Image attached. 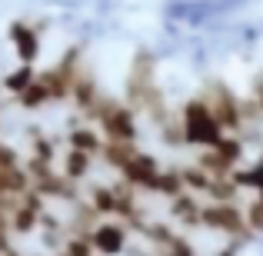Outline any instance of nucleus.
Instances as JSON below:
<instances>
[{
  "mask_svg": "<svg viewBox=\"0 0 263 256\" xmlns=\"http://www.w3.org/2000/svg\"><path fill=\"white\" fill-rule=\"evenodd\" d=\"M257 193H260V196H253V203L243 210L250 233H263V190H257Z\"/></svg>",
  "mask_w": 263,
  "mask_h": 256,
  "instance_id": "nucleus-9",
  "label": "nucleus"
},
{
  "mask_svg": "<svg viewBox=\"0 0 263 256\" xmlns=\"http://www.w3.org/2000/svg\"><path fill=\"white\" fill-rule=\"evenodd\" d=\"M117 170H120L123 180H127V183H134L137 190H150V186H154V180H157V173H160V163H157L154 156L134 150V153H130Z\"/></svg>",
  "mask_w": 263,
  "mask_h": 256,
  "instance_id": "nucleus-3",
  "label": "nucleus"
},
{
  "mask_svg": "<svg viewBox=\"0 0 263 256\" xmlns=\"http://www.w3.org/2000/svg\"><path fill=\"white\" fill-rule=\"evenodd\" d=\"M90 163H93V156L84 153V150H67V156H64V167H60V173H64L67 180H73V183H80V180L90 173Z\"/></svg>",
  "mask_w": 263,
  "mask_h": 256,
  "instance_id": "nucleus-6",
  "label": "nucleus"
},
{
  "mask_svg": "<svg viewBox=\"0 0 263 256\" xmlns=\"http://www.w3.org/2000/svg\"><path fill=\"white\" fill-rule=\"evenodd\" d=\"M33 77H37V73H33V67L24 64L20 70H13V73H7V77H4V90H7V93H13V96H20L27 87H30Z\"/></svg>",
  "mask_w": 263,
  "mask_h": 256,
  "instance_id": "nucleus-7",
  "label": "nucleus"
},
{
  "mask_svg": "<svg viewBox=\"0 0 263 256\" xmlns=\"http://www.w3.org/2000/svg\"><path fill=\"white\" fill-rule=\"evenodd\" d=\"M90 243L100 256H117L127 246V226L123 223H114V216H103L100 223L90 230Z\"/></svg>",
  "mask_w": 263,
  "mask_h": 256,
  "instance_id": "nucleus-2",
  "label": "nucleus"
},
{
  "mask_svg": "<svg viewBox=\"0 0 263 256\" xmlns=\"http://www.w3.org/2000/svg\"><path fill=\"white\" fill-rule=\"evenodd\" d=\"M183 123V140L186 143H200V147H217V140L223 136V127L217 123L210 103L206 100H193L190 107L180 113Z\"/></svg>",
  "mask_w": 263,
  "mask_h": 256,
  "instance_id": "nucleus-1",
  "label": "nucleus"
},
{
  "mask_svg": "<svg viewBox=\"0 0 263 256\" xmlns=\"http://www.w3.org/2000/svg\"><path fill=\"white\" fill-rule=\"evenodd\" d=\"M67 143H70L73 150H84V153L97 156V153H103V143H107V136H103L100 130H93V127H77V130H70Z\"/></svg>",
  "mask_w": 263,
  "mask_h": 256,
  "instance_id": "nucleus-5",
  "label": "nucleus"
},
{
  "mask_svg": "<svg viewBox=\"0 0 263 256\" xmlns=\"http://www.w3.org/2000/svg\"><path fill=\"white\" fill-rule=\"evenodd\" d=\"M213 150H217L227 163H233V167H237V163H240V153H243V143H240L237 136H220Z\"/></svg>",
  "mask_w": 263,
  "mask_h": 256,
  "instance_id": "nucleus-8",
  "label": "nucleus"
},
{
  "mask_svg": "<svg viewBox=\"0 0 263 256\" xmlns=\"http://www.w3.org/2000/svg\"><path fill=\"white\" fill-rule=\"evenodd\" d=\"M10 44H13V53L20 57V64H33L40 53V33L33 30L30 24H13L10 27Z\"/></svg>",
  "mask_w": 263,
  "mask_h": 256,
  "instance_id": "nucleus-4",
  "label": "nucleus"
}]
</instances>
